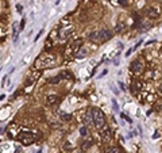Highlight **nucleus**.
<instances>
[{"instance_id":"obj_1","label":"nucleus","mask_w":162,"mask_h":153,"mask_svg":"<svg viewBox=\"0 0 162 153\" xmlns=\"http://www.w3.org/2000/svg\"><path fill=\"white\" fill-rule=\"evenodd\" d=\"M112 38V33L110 30H101V31H95L89 35V40L95 44H101V42H106V41L111 40Z\"/></svg>"},{"instance_id":"obj_2","label":"nucleus","mask_w":162,"mask_h":153,"mask_svg":"<svg viewBox=\"0 0 162 153\" xmlns=\"http://www.w3.org/2000/svg\"><path fill=\"white\" fill-rule=\"evenodd\" d=\"M92 118H93V125L96 129H103V126L106 125V115L100 108H92Z\"/></svg>"},{"instance_id":"obj_3","label":"nucleus","mask_w":162,"mask_h":153,"mask_svg":"<svg viewBox=\"0 0 162 153\" xmlns=\"http://www.w3.org/2000/svg\"><path fill=\"white\" fill-rule=\"evenodd\" d=\"M18 140L22 142V144H24V145H31V144L34 142V134L31 133V131L24 130L18 136Z\"/></svg>"},{"instance_id":"obj_4","label":"nucleus","mask_w":162,"mask_h":153,"mask_svg":"<svg viewBox=\"0 0 162 153\" xmlns=\"http://www.w3.org/2000/svg\"><path fill=\"white\" fill-rule=\"evenodd\" d=\"M131 71L134 72V73H140L142 71H143V65H142V61L140 60H135L131 63Z\"/></svg>"},{"instance_id":"obj_5","label":"nucleus","mask_w":162,"mask_h":153,"mask_svg":"<svg viewBox=\"0 0 162 153\" xmlns=\"http://www.w3.org/2000/svg\"><path fill=\"white\" fill-rule=\"evenodd\" d=\"M84 123H85V125H89V126H92V123H93V118H92V108H89V110L87 111V114H85Z\"/></svg>"},{"instance_id":"obj_6","label":"nucleus","mask_w":162,"mask_h":153,"mask_svg":"<svg viewBox=\"0 0 162 153\" xmlns=\"http://www.w3.org/2000/svg\"><path fill=\"white\" fill-rule=\"evenodd\" d=\"M70 34H72V28L68 27V28H65V30H62L61 33L58 34V37H60V40H66Z\"/></svg>"},{"instance_id":"obj_7","label":"nucleus","mask_w":162,"mask_h":153,"mask_svg":"<svg viewBox=\"0 0 162 153\" xmlns=\"http://www.w3.org/2000/svg\"><path fill=\"white\" fill-rule=\"evenodd\" d=\"M81 45H83V40L81 38H78V40H76L72 44V46H70V49H72V51H77L80 47H81Z\"/></svg>"},{"instance_id":"obj_8","label":"nucleus","mask_w":162,"mask_h":153,"mask_svg":"<svg viewBox=\"0 0 162 153\" xmlns=\"http://www.w3.org/2000/svg\"><path fill=\"white\" fill-rule=\"evenodd\" d=\"M110 138H111V130H110V129L103 130V133H101V140L104 142H107V141H110Z\"/></svg>"},{"instance_id":"obj_9","label":"nucleus","mask_w":162,"mask_h":153,"mask_svg":"<svg viewBox=\"0 0 162 153\" xmlns=\"http://www.w3.org/2000/svg\"><path fill=\"white\" fill-rule=\"evenodd\" d=\"M57 102H58V96H57V95H49V96H47V103H49L50 106L56 104Z\"/></svg>"},{"instance_id":"obj_10","label":"nucleus","mask_w":162,"mask_h":153,"mask_svg":"<svg viewBox=\"0 0 162 153\" xmlns=\"http://www.w3.org/2000/svg\"><path fill=\"white\" fill-rule=\"evenodd\" d=\"M147 14H149V16H151V18H158V16H159V14H158V12H157L154 8H151V10L147 12Z\"/></svg>"},{"instance_id":"obj_11","label":"nucleus","mask_w":162,"mask_h":153,"mask_svg":"<svg viewBox=\"0 0 162 153\" xmlns=\"http://www.w3.org/2000/svg\"><path fill=\"white\" fill-rule=\"evenodd\" d=\"M60 115H61V118L64 119V121H70V119H72V115H70V114H65V113H60Z\"/></svg>"},{"instance_id":"obj_12","label":"nucleus","mask_w":162,"mask_h":153,"mask_svg":"<svg viewBox=\"0 0 162 153\" xmlns=\"http://www.w3.org/2000/svg\"><path fill=\"white\" fill-rule=\"evenodd\" d=\"M77 51H78L77 58H84V57L87 56V50H85V49H83V51H81V50H77Z\"/></svg>"},{"instance_id":"obj_13","label":"nucleus","mask_w":162,"mask_h":153,"mask_svg":"<svg viewBox=\"0 0 162 153\" xmlns=\"http://www.w3.org/2000/svg\"><path fill=\"white\" fill-rule=\"evenodd\" d=\"M120 117H122V118H123V119H126V121H127L129 123H132V119L130 118L129 115H126V114H120Z\"/></svg>"},{"instance_id":"obj_14","label":"nucleus","mask_w":162,"mask_h":153,"mask_svg":"<svg viewBox=\"0 0 162 153\" xmlns=\"http://www.w3.org/2000/svg\"><path fill=\"white\" fill-rule=\"evenodd\" d=\"M112 107H113V111H119V106H117V102L116 100H115V99H113V100H112Z\"/></svg>"},{"instance_id":"obj_15","label":"nucleus","mask_w":162,"mask_h":153,"mask_svg":"<svg viewBox=\"0 0 162 153\" xmlns=\"http://www.w3.org/2000/svg\"><path fill=\"white\" fill-rule=\"evenodd\" d=\"M80 134H81V136H87V127H85V126H83V127L80 129Z\"/></svg>"},{"instance_id":"obj_16","label":"nucleus","mask_w":162,"mask_h":153,"mask_svg":"<svg viewBox=\"0 0 162 153\" xmlns=\"http://www.w3.org/2000/svg\"><path fill=\"white\" fill-rule=\"evenodd\" d=\"M62 79V76H60V75H58V76H57L56 79H53V80H50V83H58V81H60V80Z\"/></svg>"},{"instance_id":"obj_17","label":"nucleus","mask_w":162,"mask_h":153,"mask_svg":"<svg viewBox=\"0 0 162 153\" xmlns=\"http://www.w3.org/2000/svg\"><path fill=\"white\" fill-rule=\"evenodd\" d=\"M110 153H120V150H119L117 148H111V149H110Z\"/></svg>"},{"instance_id":"obj_18","label":"nucleus","mask_w":162,"mask_h":153,"mask_svg":"<svg viewBox=\"0 0 162 153\" xmlns=\"http://www.w3.org/2000/svg\"><path fill=\"white\" fill-rule=\"evenodd\" d=\"M24 23H26V19H22V20H20V30L24 28Z\"/></svg>"},{"instance_id":"obj_19","label":"nucleus","mask_w":162,"mask_h":153,"mask_svg":"<svg viewBox=\"0 0 162 153\" xmlns=\"http://www.w3.org/2000/svg\"><path fill=\"white\" fill-rule=\"evenodd\" d=\"M42 33H43V30H41V31H39L38 34H37V37H35V40H34V41H38V38L41 37V35H42Z\"/></svg>"},{"instance_id":"obj_20","label":"nucleus","mask_w":162,"mask_h":153,"mask_svg":"<svg viewBox=\"0 0 162 153\" xmlns=\"http://www.w3.org/2000/svg\"><path fill=\"white\" fill-rule=\"evenodd\" d=\"M119 85H120V88H122L123 91H126V85H124L123 83H122V81H119Z\"/></svg>"},{"instance_id":"obj_21","label":"nucleus","mask_w":162,"mask_h":153,"mask_svg":"<svg viewBox=\"0 0 162 153\" xmlns=\"http://www.w3.org/2000/svg\"><path fill=\"white\" fill-rule=\"evenodd\" d=\"M16 8H18V12H22V10H23V7L20 6V4H18L16 6Z\"/></svg>"},{"instance_id":"obj_22","label":"nucleus","mask_w":162,"mask_h":153,"mask_svg":"<svg viewBox=\"0 0 162 153\" xmlns=\"http://www.w3.org/2000/svg\"><path fill=\"white\" fill-rule=\"evenodd\" d=\"M157 137H159V133H158V131H157V133H154V134H153V138H157Z\"/></svg>"},{"instance_id":"obj_23","label":"nucleus","mask_w":162,"mask_h":153,"mask_svg":"<svg viewBox=\"0 0 162 153\" xmlns=\"http://www.w3.org/2000/svg\"><path fill=\"white\" fill-rule=\"evenodd\" d=\"M131 51H132V49H130V50H127V53H126V57H129L130 54H131Z\"/></svg>"},{"instance_id":"obj_24","label":"nucleus","mask_w":162,"mask_h":153,"mask_svg":"<svg viewBox=\"0 0 162 153\" xmlns=\"http://www.w3.org/2000/svg\"><path fill=\"white\" fill-rule=\"evenodd\" d=\"M4 98H6V95H0V100H3Z\"/></svg>"}]
</instances>
